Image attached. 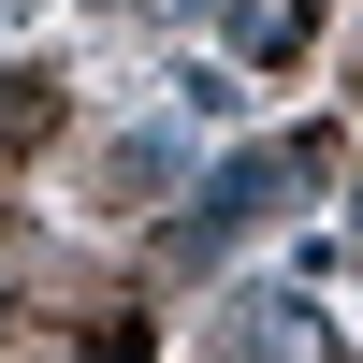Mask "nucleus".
Listing matches in <instances>:
<instances>
[{"label":"nucleus","mask_w":363,"mask_h":363,"mask_svg":"<svg viewBox=\"0 0 363 363\" xmlns=\"http://www.w3.org/2000/svg\"><path fill=\"white\" fill-rule=\"evenodd\" d=\"M233 44H247V58H291V44H306V0H233Z\"/></svg>","instance_id":"f03ea898"},{"label":"nucleus","mask_w":363,"mask_h":363,"mask_svg":"<svg viewBox=\"0 0 363 363\" xmlns=\"http://www.w3.org/2000/svg\"><path fill=\"white\" fill-rule=\"evenodd\" d=\"M233 363H320V320L291 291H262V306H233Z\"/></svg>","instance_id":"f257e3e1"}]
</instances>
